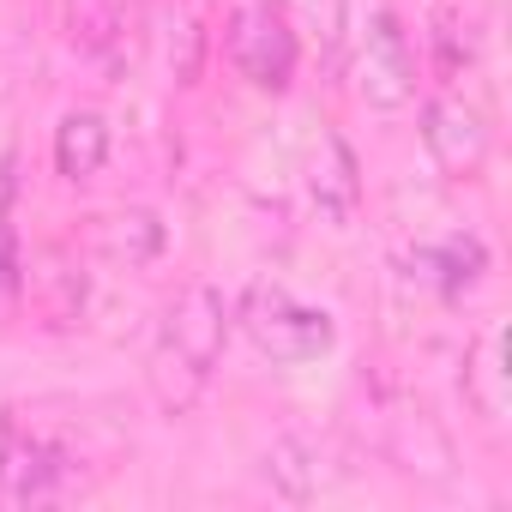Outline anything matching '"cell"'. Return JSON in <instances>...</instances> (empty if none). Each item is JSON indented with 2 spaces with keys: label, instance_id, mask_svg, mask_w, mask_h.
Instances as JSON below:
<instances>
[{
  "label": "cell",
  "instance_id": "7a4b0ae2",
  "mask_svg": "<svg viewBox=\"0 0 512 512\" xmlns=\"http://www.w3.org/2000/svg\"><path fill=\"white\" fill-rule=\"evenodd\" d=\"M350 73H356V97L368 109H380V115L410 109V97H416V55H410L404 25L386 7L362 25V43H356V67Z\"/></svg>",
  "mask_w": 512,
  "mask_h": 512
},
{
  "label": "cell",
  "instance_id": "8992f818",
  "mask_svg": "<svg viewBox=\"0 0 512 512\" xmlns=\"http://www.w3.org/2000/svg\"><path fill=\"white\" fill-rule=\"evenodd\" d=\"M223 338H229V308H223V296H217L211 284H187L181 302L169 308V350H175L181 362H193L199 374H211L217 356H223Z\"/></svg>",
  "mask_w": 512,
  "mask_h": 512
},
{
  "label": "cell",
  "instance_id": "6da1fadb",
  "mask_svg": "<svg viewBox=\"0 0 512 512\" xmlns=\"http://www.w3.org/2000/svg\"><path fill=\"white\" fill-rule=\"evenodd\" d=\"M235 320H241V332L253 338V350L272 356V362H290V368H296V362H320V356L338 344L332 314L314 308V302H302V296H290L284 284H253V290L241 296Z\"/></svg>",
  "mask_w": 512,
  "mask_h": 512
},
{
  "label": "cell",
  "instance_id": "5b68a950",
  "mask_svg": "<svg viewBox=\"0 0 512 512\" xmlns=\"http://www.w3.org/2000/svg\"><path fill=\"white\" fill-rule=\"evenodd\" d=\"M422 139H428L434 163L446 175H458V181L488 163V121L458 97H428L422 103Z\"/></svg>",
  "mask_w": 512,
  "mask_h": 512
},
{
  "label": "cell",
  "instance_id": "3957f363",
  "mask_svg": "<svg viewBox=\"0 0 512 512\" xmlns=\"http://www.w3.org/2000/svg\"><path fill=\"white\" fill-rule=\"evenodd\" d=\"M229 55H235V67H241V79L260 85V91H284V85L296 79L302 49H296V31H290V19H284L278 0H247V7L235 13V25H229Z\"/></svg>",
  "mask_w": 512,
  "mask_h": 512
},
{
  "label": "cell",
  "instance_id": "30bf717a",
  "mask_svg": "<svg viewBox=\"0 0 512 512\" xmlns=\"http://www.w3.org/2000/svg\"><path fill=\"white\" fill-rule=\"evenodd\" d=\"M260 470H266V482H272L284 500H296V506L326 488V458H320V446H314L308 434H278V440L266 446Z\"/></svg>",
  "mask_w": 512,
  "mask_h": 512
},
{
  "label": "cell",
  "instance_id": "277c9868",
  "mask_svg": "<svg viewBox=\"0 0 512 512\" xmlns=\"http://www.w3.org/2000/svg\"><path fill=\"white\" fill-rule=\"evenodd\" d=\"M67 488V452L19 422H0V494L13 506H43Z\"/></svg>",
  "mask_w": 512,
  "mask_h": 512
},
{
  "label": "cell",
  "instance_id": "ba28073f",
  "mask_svg": "<svg viewBox=\"0 0 512 512\" xmlns=\"http://www.w3.org/2000/svg\"><path fill=\"white\" fill-rule=\"evenodd\" d=\"M482 272H488V247H482V235H470V229L440 235V241H422V247L410 253V278L428 284V290H440V296H464Z\"/></svg>",
  "mask_w": 512,
  "mask_h": 512
},
{
  "label": "cell",
  "instance_id": "7c38bea8",
  "mask_svg": "<svg viewBox=\"0 0 512 512\" xmlns=\"http://www.w3.org/2000/svg\"><path fill=\"white\" fill-rule=\"evenodd\" d=\"M163 241H169V229H163V217L157 211H145V205H127V211H115L109 223H103V247L115 253L121 266H157V253H163Z\"/></svg>",
  "mask_w": 512,
  "mask_h": 512
},
{
  "label": "cell",
  "instance_id": "8fae6325",
  "mask_svg": "<svg viewBox=\"0 0 512 512\" xmlns=\"http://www.w3.org/2000/svg\"><path fill=\"white\" fill-rule=\"evenodd\" d=\"M109 163V121L97 109H67L55 127V169L67 181H91Z\"/></svg>",
  "mask_w": 512,
  "mask_h": 512
},
{
  "label": "cell",
  "instance_id": "9c48e42d",
  "mask_svg": "<svg viewBox=\"0 0 512 512\" xmlns=\"http://www.w3.org/2000/svg\"><path fill=\"white\" fill-rule=\"evenodd\" d=\"M464 398H470V410L482 416V422H506V410H512V368H506V326H488L482 338H476V350H470V362H464Z\"/></svg>",
  "mask_w": 512,
  "mask_h": 512
},
{
  "label": "cell",
  "instance_id": "52a82bcc",
  "mask_svg": "<svg viewBox=\"0 0 512 512\" xmlns=\"http://www.w3.org/2000/svg\"><path fill=\"white\" fill-rule=\"evenodd\" d=\"M308 199L320 211V223L332 229H350L356 223V205H362V175H356V157L338 133H326L308 157Z\"/></svg>",
  "mask_w": 512,
  "mask_h": 512
}]
</instances>
